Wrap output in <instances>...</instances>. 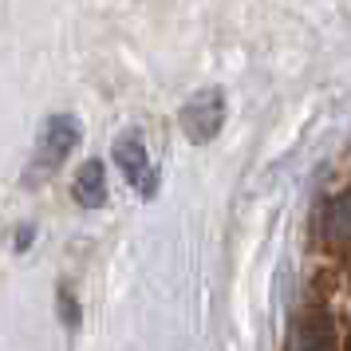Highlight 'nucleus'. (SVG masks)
<instances>
[{"instance_id": "1", "label": "nucleus", "mask_w": 351, "mask_h": 351, "mask_svg": "<svg viewBox=\"0 0 351 351\" xmlns=\"http://www.w3.org/2000/svg\"><path fill=\"white\" fill-rule=\"evenodd\" d=\"M75 143H80V119H75V114H56V119H48V127L40 134V146H36L32 178L51 174V170L75 150Z\"/></svg>"}, {"instance_id": "2", "label": "nucleus", "mask_w": 351, "mask_h": 351, "mask_svg": "<svg viewBox=\"0 0 351 351\" xmlns=\"http://www.w3.org/2000/svg\"><path fill=\"white\" fill-rule=\"evenodd\" d=\"M114 166L123 170L127 178V186L138 190V197H154L158 190V174H154V162H150V150H146L143 134H123L119 143H114Z\"/></svg>"}, {"instance_id": "3", "label": "nucleus", "mask_w": 351, "mask_h": 351, "mask_svg": "<svg viewBox=\"0 0 351 351\" xmlns=\"http://www.w3.org/2000/svg\"><path fill=\"white\" fill-rule=\"evenodd\" d=\"M225 123V99L221 91H197V95L182 107V130H186V138L190 143H209Z\"/></svg>"}, {"instance_id": "4", "label": "nucleus", "mask_w": 351, "mask_h": 351, "mask_svg": "<svg viewBox=\"0 0 351 351\" xmlns=\"http://www.w3.org/2000/svg\"><path fill=\"white\" fill-rule=\"evenodd\" d=\"M285 351H335V324L328 312H304L292 332H288Z\"/></svg>"}, {"instance_id": "5", "label": "nucleus", "mask_w": 351, "mask_h": 351, "mask_svg": "<svg viewBox=\"0 0 351 351\" xmlns=\"http://www.w3.org/2000/svg\"><path fill=\"white\" fill-rule=\"evenodd\" d=\"M319 237L328 249H348L351 245V190L332 197L319 217Z\"/></svg>"}, {"instance_id": "6", "label": "nucleus", "mask_w": 351, "mask_h": 351, "mask_svg": "<svg viewBox=\"0 0 351 351\" xmlns=\"http://www.w3.org/2000/svg\"><path fill=\"white\" fill-rule=\"evenodd\" d=\"M71 197L83 209H95L107 202V174H103V162H83L75 182H71Z\"/></svg>"}, {"instance_id": "7", "label": "nucleus", "mask_w": 351, "mask_h": 351, "mask_svg": "<svg viewBox=\"0 0 351 351\" xmlns=\"http://www.w3.org/2000/svg\"><path fill=\"white\" fill-rule=\"evenodd\" d=\"M348 351H351V343H348Z\"/></svg>"}]
</instances>
